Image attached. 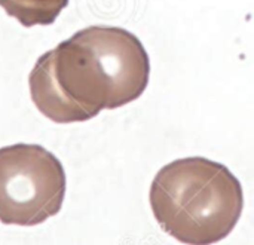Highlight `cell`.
<instances>
[{"label":"cell","mask_w":254,"mask_h":245,"mask_svg":"<svg viewBox=\"0 0 254 245\" xmlns=\"http://www.w3.org/2000/svg\"><path fill=\"white\" fill-rule=\"evenodd\" d=\"M149 76V55L137 36L121 27L92 25L45 52L28 85L43 116L71 123L135 101Z\"/></svg>","instance_id":"cell-1"},{"label":"cell","mask_w":254,"mask_h":245,"mask_svg":"<svg viewBox=\"0 0 254 245\" xmlns=\"http://www.w3.org/2000/svg\"><path fill=\"white\" fill-rule=\"evenodd\" d=\"M149 202L161 229L185 245H214L238 225L244 193L240 180L223 164L183 158L155 176Z\"/></svg>","instance_id":"cell-2"},{"label":"cell","mask_w":254,"mask_h":245,"mask_svg":"<svg viewBox=\"0 0 254 245\" xmlns=\"http://www.w3.org/2000/svg\"><path fill=\"white\" fill-rule=\"evenodd\" d=\"M65 196V173L39 144L0 149V222L36 226L57 216Z\"/></svg>","instance_id":"cell-3"},{"label":"cell","mask_w":254,"mask_h":245,"mask_svg":"<svg viewBox=\"0 0 254 245\" xmlns=\"http://www.w3.org/2000/svg\"><path fill=\"white\" fill-rule=\"evenodd\" d=\"M67 4L68 0H0L4 12L24 27L52 24Z\"/></svg>","instance_id":"cell-4"}]
</instances>
